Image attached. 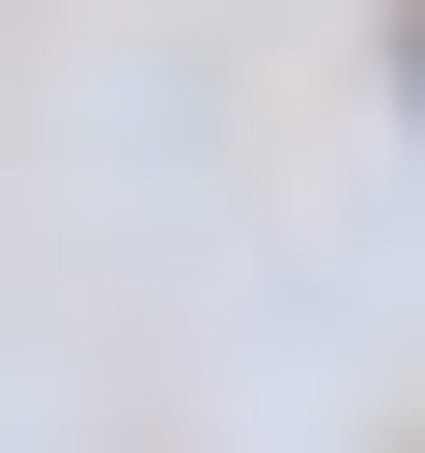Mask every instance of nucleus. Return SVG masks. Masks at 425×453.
Masks as SVG:
<instances>
[{
	"label": "nucleus",
	"instance_id": "f257e3e1",
	"mask_svg": "<svg viewBox=\"0 0 425 453\" xmlns=\"http://www.w3.org/2000/svg\"><path fill=\"white\" fill-rule=\"evenodd\" d=\"M397 85H425V0H397Z\"/></svg>",
	"mask_w": 425,
	"mask_h": 453
}]
</instances>
